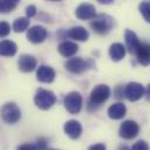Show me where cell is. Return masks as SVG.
I'll list each match as a JSON object with an SVG mask.
<instances>
[{"instance_id": "obj_23", "label": "cell", "mask_w": 150, "mask_h": 150, "mask_svg": "<svg viewBox=\"0 0 150 150\" xmlns=\"http://www.w3.org/2000/svg\"><path fill=\"white\" fill-rule=\"evenodd\" d=\"M139 12L146 22H150V1H142L138 5Z\"/></svg>"}, {"instance_id": "obj_26", "label": "cell", "mask_w": 150, "mask_h": 150, "mask_svg": "<svg viewBox=\"0 0 150 150\" xmlns=\"http://www.w3.org/2000/svg\"><path fill=\"white\" fill-rule=\"evenodd\" d=\"M38 150H47V141L46 138H39L35 144Z\"/></svg>"}, {"instance_id": "obj_25", "label": "cell", "mask_w": 150, "mask_h": 150, "mask_svg": "<svg viewBox=\"0 0 150 150\" xmlns=\"http://www.w3.org/2000/svg\"><path fill=\"white\" fill-rule=\"evenodd\" d=\"M131 150H149V145H148V143H146L145 141L141 139V141H137V142L132 145Z\"/></svg>"}, {"instance_id": "obj_24", "label": "cell", "mask_w": 150, "mask_h": 150, "mask_svg": "<svg viewBox=\"0 0 150 150\" xmlns=\"http://www.w3.org/2000/svg\"><path fill=\"white\" fill-rule=\"evenodd\" d=\"M9 32H11L9 23L6 22V21H1V23H0V35L2 38H5V36H7L9 34Z\"/></svg>"}, {"instance_id": "obj_22", "label": "cell", "mask_w": 150, "mask_h": 150, "mask_svg": "<svg viewBox=\"0 0 150 150\" xmlns=\"http://www.w3.org/2000/svg\"><path fill=\"white\" fill-rule=\"evenodd\" d=\"M18 0H1L0 1V11L1 13H8L13 11L18 6Z\"/></svg>"}, {"instance_id": "obj_4", "label": "cell", "mask_w": 150, "mask_h": 150, "mask_svg": "<svg viewBox=\"0 0 150 150\" xmlns=\"http://www.w3.org/2000/svg\"><path fill=\"white\" fill-rule=\"evenodd\" d=\"M64 67L68 71H70L73 74H81V73L93 68L94 61L90 59L84 60L82 57H71L64 63Z\"/></svg>"}, {"instance_id": "obj_6", "label": "cell", "mask_w": 150, "mask_h": 150, "mask_svg": "<svg viewBox=\"0 0 150 150\" xmlns=\"http://www.w3.org/2000/svg\"><path fill=\"white\" fill-rule=\"evenodd\" d=\"M63 105L69 114H79L82 108V96L77 91L68 93L63 98Z\"/></svg>"}, {"instance_id": "obj_10", "label": "cell", "mask_w": 150, "mask_h": 150, "mask_svg": "<svg viewBox=\"0 0 150 150\" xmlns=\"http://www.w3.org/2000/svg\"><path fill=\"white\" fill-rule=\"evenodd\" d=\"M47 38V29L42 26H33L27 30V39L32 43H41Z\"/></svg>"}, {"instance_id": "obj_18", "label": "cell", "mask_w": 150, "mask_h": 150, "mask_svg": "<svg viewBox=\"0 0 150 150\" xmlns=\"http://www.w3.org/2000/svg\"><path fill=\"white\" fill-rule=\"evenodd\" d=\"M108 116L111 118V120H121L124 117L125 112H127V108L123 103L121 102H117V103H114L111 104L109 108H108Z\"/></svg>"}, {"instance_id": "obj_19", "label": "cell", "mask_w": 150, "mask_h": 150, "mask_svg": "<svg viewBox=\"0 0 150 150\" xmlns=\"http://www.w3.org/2000/svg\"><path fill=\"white\" fill-rule=\"evenodd\" d=\"M125 55V46H123L120 42H115L109 47V56L112 61L117 62L123 60Z\"/></svg>"}, {"instance_id": "obj_1", "label": "cell", "mask_w": 150, "mask_h": 150, "mask_svg": "<svg viewBox=\"0 0 150 150\" xmlns=\"http://www.w3.org/2000/svg\"><path fill=\"white\" fill-rule=\"evenodd\" d=\"M56 102V96L53 91L43 88H39L34 96L35 105L41 110H48L52 108Z\"/></svg>"}, {"instance_id": "obj_12", "label": "cell", "mask_w": 150, "mask_h": 150, "mask_svg": "<svg viewBox=\"0 0 150 150\" xmlns=\"http://www.w3.org/2000/svg\"><path fill=\"white\" fill-rule=\"evenodd\" d=\"M36 79L40 82L50 83L55 79V70L50 66L41 64V66H39L38 70H36Z\"/></svg>"}, {"instance_id": "obj_16", "label": "cell", "mask_w": 150, "mask_h": 150, "mask_svg": "<svg viewBox=\"0 0 150 150\" xmlns=\"http://www.w3.org/2000/svg\"><path fill=\"white\" fill-rule=\"evenodd\" d=\"M57 50H59V53H60L62 56H64V57H70V59H71V56H74V55L77 53L79 46H77L75 42H73V41L64 40V41H62V42L57 46Z\"/></svg>"}, {"instance_id": "obj_13", "label": "cell", "mask_w": 150, "mask_h": 150, "mask_svg": "<svg viewBox=\"0 0 150 150\" xmlns=\"http://www.w3.org/2000/svg\"><path fill=\"white\" fill-rule=\"evenodd\" d=\"M18 67L23 73L33 71L36 68V60L34 56L29 54H22L18 60Z\"/></svg>"}, {"instance_id": "obj_20", "label": "cell", "mask_w": 150, "mask_h": 150, "mask_svg": "<svg viewBox=\"0 0 150 150\" xmlns=\"http://www.w3.org/2000/svg\"><path fill=\"white\" fill-rule=\"evenodd\" d=\"M18 50L16 43L11 40H2L0 43V54L2 56H13Z\"/></svg>"}, {"instance_id": "obj_31", "label": "cell", "mask_w": 150, "mask_h": 150, "mask_svg": "<svg viewBox=\"0 0 150 150\" xmlns=\"http://www.w3.org/2000/svg\"><path fill=\"white\" fill-rule=\"evenodd\" d=\"M117 150H131V148H129V146H127V145H121Z\"/></svg>"}, {"instance_id": "obj_27", "label": "cell", "mask_w": 150, "mask_h": 150, "mask_svg": "<svg viewBox=\"0 0 150 150\" xmlns=\"http://www.w3.org/2000/svg\"><path fill=\"white\" fill-rule=\"evenodd\" d=\"M35 14H36V7L34 5H28L26 7V15H27V18L29 19V18L34 16Z\"/></svg>"}, {"instance_id": "obj_8", "label": "cell", "mask_w": 150, "mask_h": 150, "mask_svg": "<svg viewBox=\"0 0 150 150\" xmlns=\"http://www.w3.org/2000/svg\"><path fill=\"white\" fill-rule=\"evenodd\" d=\"M144 95H145V89L138 82H129L124 88V96L131 102L138 101Z\"/></svg>"}, {"instance_id": "obj_30", "label": "cell", "mask_w": 150, "mask_h": 150, "mask_svg": "<svg viewBox=\"0 0 150 150\" xmlns=\"http://www.w3.org/2000/svg\"><path fill=\"white\" fill-rule=\"evenodd\" d=\"M145 97H146L148 101H150V83L148 84V87L145 89Z\"/></svg>"}, {"instance_id": "obj_28", "label": "cell", "mask_w": 150, "mask_h": 150, "mask_svg": "<svg viewBox=\"0 0 150 150\" xmlns=\"http://www.w3.org/2000/svg\"><path fill=\"white\" fill-rule=\"evenodd\" d=\"M16 150H38L35 144H30V143H25V144H21L18 146Z\"/></svg>"}, {"instance_id": "obj_5", "label": "cell", "mask_w": 150, "mask_h": 150, "mask_svg": "<svg viewBox=\"0 0 150 150\" xmlns=\"http://www.w3.org/2000/svg\"><path fill=\"white\" fill-rule=\"evenodd\" d=\"M1 117L8 124H14L21 118V110L14 102L5 103L1 108Z\"/></svg>"}, {"instance_id": "obj_29", "label": "cell", "mask_w": 150, "mask_h": 150, "mask_svg": "<svg viewBox=\"0 0 150 150\" xmlns=\"http://www.w3.org/2000/svg\"><path fill=\"white\" fill-rule=\"evenodd\" d=\"M88 150H105V145L102 143H97V144H93L89 146Z\"/></svg>"}, {"instance_id": "obj_7", "label": "cell", "mask_w": 150, "mask_h": 150, "mask_svg": "<svg viewBox=\"0 0 150 150\" xmlns=\"http://www.w3.org/2000/svg\"><path fill=\"white\" fill-rule=\"evenodd\" d=\"M139 132V127L135 121L127 120L121 123L118 129V135L124 139H132Z\"/></svg>"}, {"instance_id": "obj_32", "label": "cell", "mask_w": 150, "mask_h": 150, "mask_svg": "<svg viewBox=\"0 0 150 150\" xmlns=\"http://www.w3.org/2000/svg\"><path fill=\"white\" fill-rule=\"evenodd\" d=\"M48 150H57V149H48Z\"/></svg>"}, {"instance_id": "obj_3", "label": "cell", "mask_w": 150, "mask_h": 150, "mask_svg": "<svg viewBox=\"0 0 150 150\" xmlns=\"http://www.w3.org/2000/svg\"><path fill=\"white\" fill-rule=\"evenodd\" d=\"M110 88L107 84H97L90 93L89 96V105H93L94 108L100 107L102 103H104L109 96H110Z\"/></svg>"}, {"instance_id": "obj_11", "label": "cell", "mask_w": 150, "mask_h": 150, "mask_svg": "<svg viewBox=\"0 0 150 150\" xmlns=\"http://www.w3.org/2000/svg\"><path fill=\"white\" fill-rule=\"evenodd\" d=\"M124 41H125V48L128 49V52L130 54H135L137 53L139 46H141V41L138 40L137 35L135 34V32L130 30V29H127L124 32Z\"/></svg>"}, {"instance_id": "obj_9", "label": "cell", "mask_w": 150, "mask_h": 150, "mask_svg": "<svg viewBox=\"0 0 150 150\" xmlns=\"http://www.w3.org/2000/svg\"><path fill=\"white\" fill-rule=\"evenodd\" d=\"M75 15L80 20H93L96 18V8L94 5L88 2L80 4L75 9Z\"/></svg>"}, {"instance_id": "obj_2", "label": "cell", "mask_w": 150, "mask_h": 150, "mask_svg": "<svg viewBox=\"0 0 150 150\" xmlns=\"http://www.w3.org/2000/svg\"><path fill=\"white\" fill-rule=\"evenodd\" d=\"M114 25H115L114 18H111L108 14H98L90 22V27L93 28V30L101 35L110 32V29L114 27Z\"/></svg>"}, {"instance_id": "obj_15", "label": "cell", "mask_w": 150, "mask_h": 150, "mask_svg": "<svg viewBox=\"0 0 150 150\" xmlns=\"http://www.w3.org/2000/svg\"><path fill=\"white\" fill-rule=\"evenodd\" d=\"M63 33H64V36H68V38H70L73 40H76V41H86L89 38L88 30L84 27H82V26L71 27L67 32H63Z\"/></svg>"}, {"instance_id": "obj_17", "label": "cell", "mask_w": 150, "mask_h": 150, "mask_svg": "<svg viewBox=\"0 0 150 150\" xmlns=\"http://www.w3.org/2000/svg\"><path fill=\"white\" fill-rule=\"evenodd\" d=\"M136 57L139 64L144 67L149 66L150 64V43L142 42L136 53Z\"/></svg>"}, {"instance_id": "obj_21", "label": "cell", "mask_w": 150, "mask_h": 150, "mask_svg": "<svg viewBox=\"0 0 150 150\" xmlns=\"http://www.w3.org/2000/svg\"><path fill=\"white\" fill-rule=\"evenodd\" d=\"M28 26H29V19L27 16H21L13 22V30L15 33H22L28 28Z\"/></svg>"}, {"instance_id": "obj_14", "label": "cell", "mask_w": 150, "mask_h": 150, "mask_svg": "<svg viewBox=\"0 0 150 150\" xmlns=\"http://www.w3.org/2000/svg\"><path fill=\"white\" fill-rule=\"evenodd\" d=\"M64 132L67 136H69L71 139H77L82 134V125L76 120H69L63 125Z\"/></svg>"}]
</instances>
